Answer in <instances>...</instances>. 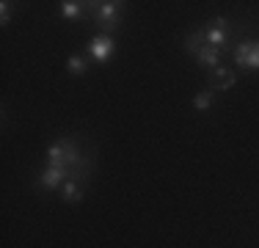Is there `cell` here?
Masks as SVG:
<instances>
[{"label":"cell","mask_w":259,"mask_h":248,"mask_svg":"<svg viewBox=\"0 0 259 248\" xmlns=\"http://www.w3.org/2000/svg\"><path fill=\"white\" fill-rule=\"evenodd\" d=\"M232 83H234V74L229 69H224V66H215V72L209 74V86H212L215 91L232 89Z\"/></svg>","instance_id":"obj_6"},{"label":"cell","mask_w":259,"mask_h":248,"mask_svg":"<svg viewBox=\"0 0 259 248\" xmlns=\"http://www.w3.org/2000/svg\"><path fill=\"white\" fill-rule=\"evenodd\" d=\"M204 39H207V45L215 47V50L224 47V42H226V20H224V17H218V20H212L207 25Z\"/></svg>","instance_id":"obj_4"},{"label":"cell","mask_w":259,"mask_h":248,"mask_svg":"<svg viewBox=\"0 0 259 248\" xmlns=\"http://www.w3.org/2000/svg\"><path fill=\"white\" fill-rule=\"evenodd\" d=\"M83 193H85V190H83V185H80V182H66L64 185V198H66V201H80Z\"/></svg>","instance_id":"obj_8"},{"label":"cell","mask_w":259,"mask_h":248,"mask_svg":"<svg viewBox=\"0 0 259 248\" xmlns=\"http://www.w3.org/2000/svg\"><path fill=\"white\" fill-rule=\"evenodd\" d=\"M9 17H11V3H6V0H3V3H0V22H9Z\"/></svg>","instance_id":"obj_13"},{"label":"cell","mask_w":259,"mask_h":248,"mask_svg":"<svg viewBox=\"0 0 259 248\" xmlns=\"http://www.w3.org/2000/svg\"><path fill=\"white\" fill-rule=\"evenodd\" d=\"M89 174V160H83L80 146L72 141H58L47 152V169L39 177V185L47 190H55L66 182H80L83 185Z\"/></svg>","instance_id":"obj_1"},{"label":"cell","mask_w":259,"mask_h":248,"mask_svg":"<svg viewBox=\"0 0 259 248\" xmlns=\"http://www.w3.org/2000/svg\"><path fill=\"white\" fill-rule=\"evenodd\" d=\"M61 14H64V17H80V14H83V3L64 0V3H61Z\"/></svg>","instance_id":"obj_10"},{"label":"cell","mask_w":259,"mask_h":248,"mask_svg":"<svg viewBox=\"0 0 259 248\" xmlns=\"http://www.w3.org/2000/svg\"><path fill=\"white\" fill-rule=\"evenodd\" d=\"M212 99H215V94H212V91H201V94H196L193 105H196L199 110H207L209 105H212Z\"/></svg>","instance_id":"obj_11"},{"label":"cell","mask_w":259,"mask_h":248,"mask_svg":"<svg viewBox=\"0 0 259 248\" xmlns=\"http://www.w3.org/2000/svg\"><path fill=\"white\" fill-rule=\"evenodd\" d=\"M69 72L75 74V77H80V74H85V61L80 58V55H72V58H69Z\"/></svg>","instance_id":"obj_12"},{"label":"cell","mask_w":259,"mask_h":248,"mask_svg":"<svg viewBox=\"0 0 259 248\" xmlns=\"http://www.w3.org/2000/svg\"><path fill=\"white\" fill-rule=\"evenodd\" d=\"M196 58H199V64L201 66H218V61H221V50H215V47H209V45H204L199 50V53H196Z\"/></svg>","instance_id":"obj_7"},{"label":"cell","mask_w":259,"mask_h":248,"mask_svg":"<svg viewBox=\"0 0 259 248\" xmlns=\"http://www.w3.org/2000/svg\"><path fill=\"white\" fill-rule=\"evenodd\" d=\"M91 6V11H94V17L100 20L108 30H113L116 25H119V6L121 3H116V0H110V3H89Z\"/></svg>","instance_id":"obj_3"},{"label":"cell","mask_w":259,"mask_h":248,"mask_svg":"<svg viewBox=\"0 0 259 248\" xmlns=\"http://www.w3.org/2000/svg\"><path fill=\"white\" fill-rule=\"evenodd\" d=\"M207 45V39H204V33H188V39H185V47H188V53H199L201 47Z\"/></svg>","instance_id":"obj_9"},{"label":"cell","mask_w":259,"mask_h":248,"mask_svg":"<svg viewBox=\"0 0 259 248\" xmlns=\"http://www.w3.org/2000/svg\"><path fill=\"white\" fill-rule=\"evenodd\" d=\"M234 61L245 69H259V42H240L234 47Z\"/></svg>","instance_id":"obj_2"},{"label":"cell","mask_w":259,"mask_h":248,"mask_svg":"<svg viewBox=\"0 0 259 248\" xmlns=\"http://www.w3.org/2000/svg\"><path fill=\"white\" fill-rule=\"evenodd\" d=\"M89 53H91V58H97V61H108L110 55H113V42H110L108 36H97V39H91Z\"/></svg>","instance_id":"obj_5"}]
</instances>
